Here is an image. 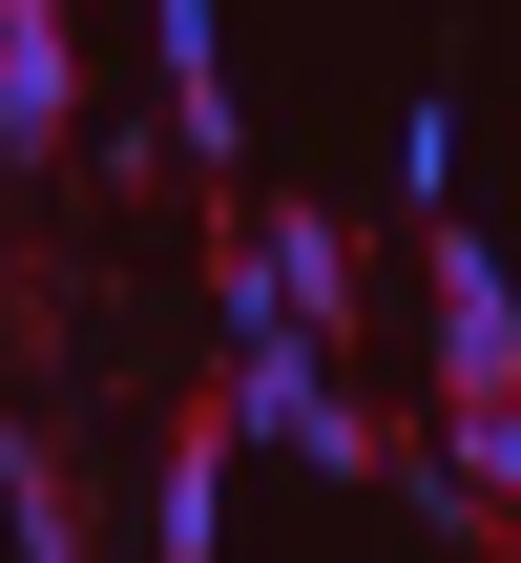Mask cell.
<instances>
[{"instance_id": "4", "label": "cell", "mask_w": 521, "mask_h": 563, "mask_svg": "<svg viewBox=\"0 0 521 563\" xmlns=\"http://www.w3.org/2000/svg\"><path fill=\"white\" fill-rule=\"evenodd\" d=\"M230 460H251V439H230V397H209V418L167 439V481H146V543H167V563H209V543H230Z\"/></svg>"}, {"instance_id": "2", "label": "cell", "mask_w": 521, "mask_h": 563, "mask_svg": "<svg viewBox=\"0 0 521 563\" xmlns=\"http://www.w3.org/2000/svg\"><path fill=\"white\" fill-rule=\"evenodd\" d=\"M418 355H439V418H480V397H521V292L501 251L439 209V251H418Z\"/></svg>"}, {"instance_id": "3", "label": "cell", "mask_w": 521, "mask_h": 563, "mask_svg": "<svg viewBox=\"0 0 521 563\" xmlns=\"http://www.w3.org/2000/svg\"><path fill=\"white\" fill-rule=\"evenodd\" d=\"M63 125H84V21L0 0V146H63Z\"/></svg>"}, {"instance_id": "1", "label": "cell", "mask_w": 521, "mask_h": 563, "mask_svg": "<svg viewBox=\"0 0 521 563\" xmlns=\"http://www.w3.org/2000/svg\"><path fill=\"white\" fill-rule=\"evenodd\" d=\"M230 439H251V460H292V481H397V439L334 397V355H313V334H251V355H230Z\"/></svg>"}, {"instance_id": "6", "label": "cell", "mask_w": 521, "mask_h": 563, "mask_svg": "<svg viewBox=\"0 0 521 563\" xmlns=\"http://www.w3.org/2000/svg\"><path fill=\"white\" fill-rule=\"evenodd\" d=\"M0 522H21V563H104V522H84V481H63V460H42L21 418H0Z\"/></svg>"}, {"instance_id": "5", "label": "cell", "mask_w": 521, "mask_h": 563, "mask_svg": "<svg viewBox=\"0 0 521 563\" xmlns=\"http://www.w3.org/2000/svg\"><path fill=\"white\" fill-rule=\"evenodd\" d=\"M146 42H167V146H188V167H230V63H209V0H146Z\"/></svg>"}]
</instances>
